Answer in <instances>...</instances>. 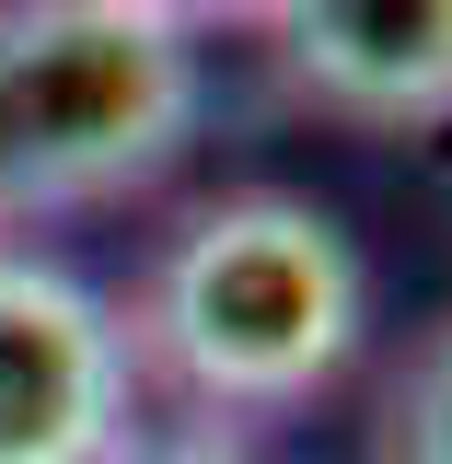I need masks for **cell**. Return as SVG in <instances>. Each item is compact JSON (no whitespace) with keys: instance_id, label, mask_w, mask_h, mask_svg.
Wrapping results in <instances>:
<instances>
[{"instance_id":"cell-1","label":"cell","mask_w":452,"mask_h":464,"mask_svg":"<svg viewBox=\"0 0 452 464\" xmlns=\"http://www.w3.org/2000/svg\"><path fill=\"white\" fill-rule=\"evenodd\" d=\"M371 325V279L313 198H221L163 244L139 290V348L197 406H302Z\"/></svg>"},{"instance_id":"cell-2","label":"cell","mask_w":452,"mask_h":464,"mask_svg":"<svg viewBox=\"0 0 452 464\" xmlns=\"http://www.w3.org/2000/svg\"><path fill=\"white\" fill-rule=\"evenodd\" d=\"M197 128V47L139 0H0V221L128 198Z\"/></svg>"},{"instance_id":"cell-3","label":"cell","mask_w":452,"mask_h":464,"mask_svg":"<svg viewBox=\"0 0 452 464\" xmlns=\"http://www.w3.org/2000/svg\"><path fill=\"white\" fill-rule=\"evenodd\" d=\"M128 430V337L93 290L0 244V464H105Z\"/></svg>"},{"instance_id":"cell-4","label":"cell","mask_w":452,"mask_h":464,"mask_svg":"<svg viewBox=\"0 0 452 464\" xmlns=\"http://www.w3.org/2000/svg\"><path fill=\"white\" fill-rule=\"evenodd\" d=\"M255 24L279 47V82L348 128L452 116V0H267Z\"/></svg>"},{"instance_id":"cell-5","label":"cell","mask_w":452,"mask_h":464,"mask_svg":"<svg viewBox=\"0 0 452 464\" xmlns=\"http://www.w3.org/2000/svg\"><path fill=\"white\" fill-rule=\"evenodd\" d=\"M383 464H452V325L395 383V418H383Z\"/></svg>"},{"instance_id":"cell-6","label":"cell","mask_w":452,"mask_h":464,"mask_svg":"<svg viewBox=\"0 0 452 464\" xmlns=\"http://www.w3.org/2000/svg\"><path fill=\"white\" fill-rule=\"evenodd\" d=\"M139 12H163L174 35H197V24H255L267 0H139Z\"/></svg>"},{"instance_id":"cell-7","label":"cell","mask_w":452,"mask_h":464,"mask_svg":"<svg viewBox=\"0 0 452 464\" xmlns=\"http://www.w3.org/2000/svg\"><path fill=\"white\" fill-rule=\"evenodd\" d=\"M139 464H255V453H232V441H163V453H139Z\"/></svg>"}]
</instances>
